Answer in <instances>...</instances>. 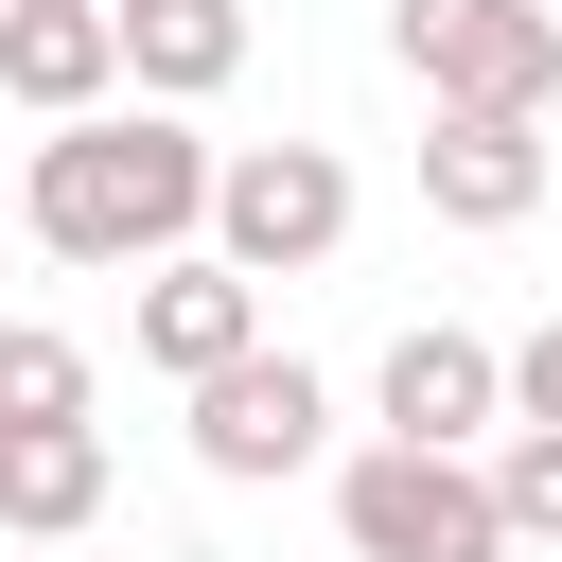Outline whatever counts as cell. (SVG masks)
Instances as JSON below:
<instances>
[{
    "label": "cell",
    "instance_id": "cell-1",
    "mask_svg": "<svg viewBox=\"0 0 562 562\" xmlns=\"http://www.w3.org/2000/svg\"><path fill=\"white\" fill-rule=\"evenodd\" d=\"M18 211H35V246H53V263L140 281L158 246H211V140H193L176 105H70V123L35 140Z\"/></svg>",
    "mask_w": 562,
    "mask_h": 562
},
{
    "label": "cell",
    "instance_id": "cell-2",
    "mask_svg": "<svg viewBox=\"0 0 562 562\" xmlns=\"http://www.w3.org/2000/svg\"><path fill=\"white\" fill-rule=\"evenodd\" d=\"M334 544H351V562H509L492 457H457V439H369V457H334Z\"/></svg>",
    "mask_w": 562,
    "mask_h": 562
},
{
    "label": "cell",
    "instance_id": "cell-3",
    "mask_svg": "<svg viewBox=\"0 0 562 562\" xmlns=\"http://www.w3.org/2000/svg\"><path fill=\"white\" fill-rule=\"evenodd\" d=\"M211 246H228L246 281L334 263V246H351V158H334V140H228V158H211Z\"/></svg>",
    "mask_w": 562,
    "mask_h": 562
},
{
    "label": "cell",
    "instance_id": "cell-4",
    "mask_svg": "<svg viewBox=\"0 0 562 562\" xmlns=\"http://www.w3.org/2000/svg\"><path fill=\"white\" fill-rule=\"evenodd\" d=\"M386 53L422 70V105H562L544 0H386Z\"/></svg>",
    "mask_w": 562,
    "mask_h": 562
},
{
    "label": "cell",
    "instance_id": "cell-5",
    "mask_svg": "<svg viewBox=\"0 0 562 562\" xmlns=\"http://www.w3.org/2000/svg\"><path fill=\"white\" fill-rule=\"evenodd\" d=\"M193 457L228 474V492H263V474H316L334 457V386L299 369V351H228V369H193Z\"/></svg>",
    "mask_w": 562,
    "mask_h": 562
},
{
    "label": "cell",
    "instance_id": "cell-6",
    "mask_svg": "<svg viewBox=\"0 0 562 562\" xmlns=\"http://www.w3.org/2000/svg\"><path fill=\"white\" fill-rule=\"evenodd\" d=\"M422 211L439 228H527L544 211V105H422Z\"/></svg>",
    "mask_w": 562,
    "mask_h": 562
},
{
    "label": "cell",
    "instance_id": "cell-7",
    "mask_svg": "<svg viewBox=\"0 0 562 562\" xmlns=\"http://www.w3.org/2000/svg\"><path fill=\"white\" fill-rule=\"evenodd\" d=\"M246 334H263V281H246L228 246H158V263H140V369L193 386V369H228Z\"/></svg>",
    "mask_w": 562,
    "mask_h": 562
},
{
    "label": "cell",
    "instance_id": "cell-8",
    "mask_svg": "<svg viewBox=\"0 0 562 562\" xmlns=\"http://www.w3.org/2000/svg\"><path fill=\"white\" fill-rule=\"evenodd\" d=\"M492 422H509V351L457 334V316H422V334L386 351V439H457V457H474Z\"/></svg>",
    "mask_w": 562,
    "mask_h": 562
},
{
    "label": "cell",
    "instance_id": "cell-9",
    "mask_svg": "<svg viewBox=\"0 0 562 562\" xmlns=\"http://www.w3.org/2000/svg\"><path fill=\"white\" fill-rule=\"evenodd\" d=\"M0 88H18L35 123L105 105V88H123V18H105V0H0Z\"/></svg>",
    "mask_w": 562,
    "mask_h": 562
},
{
    "label": "cell",
    "instance_id": "cell-10",
    "mask_svg": "<svg viewBox=\"0 0 562 562\" xmlns=\"http://www.w3.org/2000/svg\"><path fill=\"white\" fill-rule=\"evenodd\" d=\"M105 509V422L70 404V422H0V527L18 544H70Z\"/></svg>",
    "mask_w": 562,
    "mask_h": 562
},
{
    "label": "cell",
    "instance_id": "cell-11",
    "mask_svg": "<svg viewBox=\"0 0 562 562\" xmlns=\"http://www.w3.org/2000/svg\"><path fill=\"white\" fill-rule=\"evenodd\" d=\"M123 18V88L140 105H211L246 70V0H105Z\"/></svg>",
    "mask_w": 562,
    "mask_h": 562
},
{
    "label": "cell",
    "instance_id": "cell-12",
    "mask_svg": "<svg viewBox=\"0 0 562 562\" xmlns=\"http://www.w3.org/2000/svg\"><path fill=\"white\" fill-rule=\"evenodd\" d=\"M70 404H88V351L35 334V316H0V422H70Z\"/></svg>",
    "mask_w": 562,
    "mask_h": 562
},
{
    "label": "cell",
    "instance_id": "cell-13",
    "mask_svg": "<svg viewBox=\"0 0 562 562\" xmlns=\"http://www.w3.org/2000/svg\"><path fill=\"white\" fill-rule=\"evenodd\" d=\"M492 509H509V544H562V422L492 439Z\"/></svg>",
    "mask_w": 562,
    "mask_h": 562
},
{
    "label": "cell",
    "instance_id": "cell-14",
    "mask_svg": "<svg viewBox=\"0 0 562 562\" xmlns=\"http://www.w3.org/2000/svg\"><path fill=\"white\" fill-rule=\"evenodd\" d=\"M509 422H562V316H544V334L509 351Z\"/></svg>",
    "mask_w": 562,
    "mask_h": 562
}]
</instances>
